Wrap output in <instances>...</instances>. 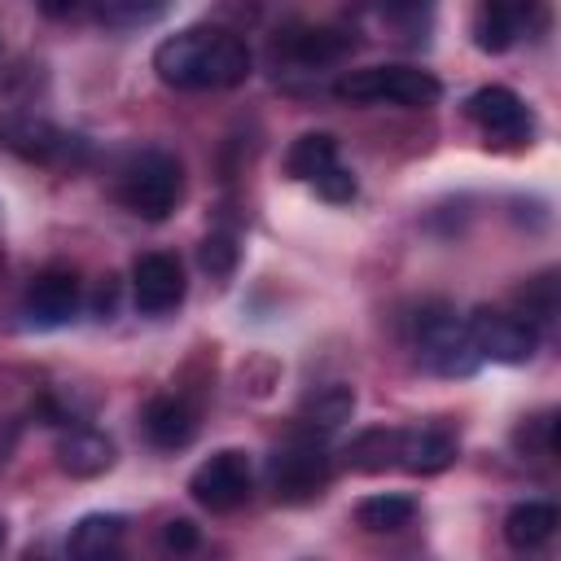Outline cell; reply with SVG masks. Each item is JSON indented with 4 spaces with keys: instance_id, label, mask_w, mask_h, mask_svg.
Masks as SVG:
<instances>
[{
    "instance_id": "cell-1",
    "label": "cell",
    "mask_w": 561,
    "mask_h": 561,
    "mask_svg": "<svg viewBox=\"0 0 561 561\" xmlns=\"http://www.w3.org/2000/svg\"><path fill=\"white\" fill-rule=\"evenodd\" d=\"M153 70L180 92H228L250 79L254 57L245 39L224 26H184L153 48Z\"/></svg>"
},
{
    "instance_id": "cell-2",
    "label": "cell",
    "mask_w": 561,
    "mask_h": 561,
    "mask_svg": "<svg viewBox=\"0 0 561 561\" xmlns=\"http://www.w3.org/2000/svg\"><path fill=\"white\" fill-rule=\"evenodd\" d=\"M408 346L416 364L430 368L434 377H469L482 364L469 320L456 316L447 302H421L408 316Z\"/></svg>"
},
{
    "instance_id": "cell-3",
    "label": "cell",
    "mask_w": 561,
    "mask_h": 561,
    "mask_svg": "<svg viewBox=\"0 0 561 561\" xmlns=\"http://www.w3.org/2000/svg\"><path fill=\"white\" fill-rule=\"evenodd\" d=\"M333 96L351 101V105H403V110H430L443 101V83L438 75L421 70V66H359V70H342L333 79Z\"/></svg>"
},
{
    "instance_id": "cell-4",
    "label": "cell",
    "mask_w": 561,
    "mask_h": 561,
    "mask_svg": "<svg viewBox=\"0 0 561 561\" xmlns=\"http://www.w3.org/2000/svg\"><path fill=\"white\" fill-rule=\"evenodd\" d=\"M114 197L145 224H162L184 197V167L167 149H140L123 162Z\"/></svg>"
},
{
    "instance_id": "cell-5",
    "label": "cell",
    "mask_w": 561,
    "mask_h": 561,
    "mask_svg": "<svg viewBox=\"0 0 561 561\" xmlns=\"http://www.w3.org/2000/svg\"><path fill=\"white\" fill-rule=\"evenodd\" d=\"M329 478H333V456L311 430H298L267 456V486L276 504H311L324 495Z\"/></svg>"
},
{
    "instance_id": "cell-6",
    "label": "cell",
    "mask_w": 561,
    "mask_h": 561,
    "mask_svg": "<svg viewBox=\"0 0 561 561\" xmlns=\"http://www.w3.org/2000/svg\"><path fill=\"white\" fill-rule=\"evenodd\" d=\"M469 320V333H473V346L482 359L491 364H508V368H522L539 355V329L522 316V311H504V307H478Z\"/></svg>"
},
{
    "instance_id": "cell-7",
    "label": "cell",
    "mask_w": 561,
    "mask_h": 561,
    "mask_svg": "<svg viewBox=\"0 0 561 561\" xmlns=\"http://www.w3.org/2000/svg\"><path fill=\"white\" fill-rule=\"evenodd\" d=\"M0 145L26 162H39V167H70L83 158L79 136H70L66 127H57L39 114H22V110L0 114Z\"/></svg>"
},
{
    "instance_id": "cell-8",
    "label": "cell",
    "mask_w": 561,
    "mask_h": 561,
    "mask_svg": "<svg viewBox=\"0 0 561 561\" xmlns=\"http://www.w3.org/2000/svg\"><path fill=\"white\" fill-rule=\"evenodd\" d=\"M254 491V465L241 447H224L188 473V495L210 513H232Z\"/></svg>"
},
{
    "instance_id": "cell-9",
    "label": "cell",
    "mask_w": 561,
    "mask_h": 561,
    "mask_svg": "<svg viewBox=\"0 0 561 561\" xmlns=\"http://www.w3.org/2000/svg\"><path fill=\"white\" fill-rule=\"evenodd\" d=\"M465 114L486 140H500V145H522L535 136V110L504 83H486V88L469 92Z\"/></svg>"
},
{
    "instance_id": "cell-10",
    "label": "cell",
    "mask_w": 561,
    "mask_h": 561,
    "mask_svg": "<svg viewBox=\"0 0 561 561\" xmlns=\"http://www.w3.org/2000/svg\"><path fill=\"white\" fill-rule=\"evenodd\" d=\"M79 302H83V289H79L75 267L48 263L26 280L22 316H26L31 329H61V324H70L79 316Z\"/></svg>"
},
{
    "instance_id": "cell-11",
    "label": "cell",
    "mask_w": 561,
    "mask_h": 561,
    "mask_svg": "<svg viewBox=\"0 0 561 561\" xmlns=\"http://www.w3.org/2000/svg\"><path fill=\"white\" fill-rule=\"evenodd\" d=\"M543 0H478L473 9V44L482 53H508L517 39L543 31Z\"/></svg>"
},
{
    "instance_id": "cell-12",
    "label": "cell",
    "mask_w": 561,
    "mask_h": 561,
    "mask_svg": "<svg viewBox=\"0 0 561 561\" xmlns=\"http://www.w3.org/2000/svg\"><path fill=\"white\" fill-rule=\"evenodd\" d=\"M184 263L171 254V250H149L131 263V302L145 311V316H162V311H175L184 302Z\"/></svg>"
},
{
    "instance_id": "cell-13",
    "label": "cell",
    "mask_w": 561,
    "mask_h": 561,
    "mask_svg": "<svg viewBox=\"0 0 561 561\" xmlns=\"http://www.w3.org/2000/svg\"><path fill=\"white\" fill-rule=\"evenodd\" d=\"M197 403L184 390H162L140 408V430L158 451H184L197 438Z\"/></svg>"
},
{
    "instance_id": "cell-14",
    "label": "cell",
    "mask_w": 561,
    "mask_h": 561,
    "mask_svg": "<svg viewBox=\"0 0 561 561\" xmlns=\"http://www.w3.org/2000/svg\"><path fill=\"white\" fill-rule=\"evenodd\" d=\"M456 460V434H447L443 425H412L399 430V451H394V469L412 473V478H430L443 473Z\"/></svg>"
},
{
    "instance_id": "cell-15",
    "label": "cell",
    "mask_w": 561,
    "mask_h": 561,
    "mask_svg": "<svg viewBox=\"0 0 561 561\" xmlns=\"http://www.w3.org/2000/svg\"><path fill=\"white\" fill-rule=\"evenodd\" d=\"M351 53V35L342 31H329V26H294L285 31V39L276 44V61L285 57L289 66L298 70H320V66H333Z\"/></svg>"
},
{
    "instance_id": "cell-16",
    "label": "cell",
    "mask_w": 561,
    "mask_h": 561,
    "mask_svg": "<svg viewBox=\"0 0 561 561\" xmlns=\"http://www.w3.org/2000/svg\"><path fill=\"white\" fill-rule=\"evenodd\" d=\"M114 465V443L92 425H70L57 438V469L70 478H101Z\"/></svg>"
},
{
    "instance_id": "cell-17",
    "label": "cell",
    "mask_w": 561,
    "mask_h": 561,
    "mask_svg": "<svg viewBox=\"0 0 561 561\" xmlns=\"http://www.w3.org/2000/svg\"><path fill=\"white\" fill-rule=\"evenodd\" d=\"M557 526H561V513L552 500H522L504 517V543L513 552H535L557 535Z\"/></svg>"
},
{
    "instance_id": "cell-18",
    "label": "cell",
    "mask_w": 561,
    "mask_h": 561,
    "mask_svg": "<svg viewBox=\"0 0 561 561\" xmlns=\"http://www.w3.org/2000/svg\"><path fill=\"white\" fill-rule=\"evenodd\" d=\"M123 526H127L123 513H83L66 535V552L79 557V561L110 557L118 548V539H123Z\"/></svg>"
},
{
    "instance_id": "cell-19",
    "label": "cell",
    "mask_w": 561,
    "mask_h": 561,
    "mask_svg": "<svg viewBox=\"0 0 561 561\" xmlns=\"http://www.w3.org/2000/svg\"><path fill=\"white\" fill-rule=\"evenodd\" d=\"M394 451H399V430L368 425L342 447V465L355 473H386V469H394Z\"/></svg>"
},
{
    "instance_id": "cell-20",
    "label": "cell",
    "mask_w": 561,
    "mask_h": 561,
    "mask_svg": "<svg viewBox=\"0 0 561 561\" xmlns=\"http://www.w3.org/2000/svg\"><path fill=\"white\" fill-rule=\"evenodd\" d=\"M351 412H355V390H351L346 381H329V386H320L316 394L302 399L298 421H302V430H311V434H329V430L346 425Z\"/></svg>"
},
{
    "instance_id": "cell-21",
    "label": "cell",
    "mask_w": 561,
    "mask_h": 561,
    "mask_svg": "<svg viewBox=\"0 0 561 561\" xmlns=\"http://www.w3.org/2000/svg\"><path fill=\"white\" fill-rule=\"evenodd\" d=\"M355 522L368 530V535H394V530H408L416 522V500L403 495V491H377V495H364L355 504Z\"/></svg>"
},
{
    "instance_id": "cell-22",
    "label": "cell",
    "mask_w": 561,
    "mask_h": 561,
    "mask_svg": "<svg viewBox=\"0 0 561 561\" xmlns=\"http://www.w3.org/2000/svg\"><path fill=\"white\" fill-rule=\"evenodd\" d=\"M337 162V140L329 131H302L289 149H285V171L302 184H311L320 171H329Z\"/></svg>"
},
{
    "instance_id": "cell-23",
    "label": "cell",
    "mask_w": 561,
    "mask_h": 561,
    "mask_svg": "<svg viewBox=\"0 0 561 561\" xmlns=\"http://www.w3.org/2000/svg\"><path fill=\"white\" fill-rule=\"evenodd\" d=\"M373 4H377L381 22L394 35H403L408 44H421L434 26V0H373Z\"/></svg>"
},
{
    "instance_id": "cell-24",
    "label": "cell",
    "mask_w": 561,
    "mask_h": 561,
    "mask_svg": "<svg viewBox=\"0 0 561 561\" xmlns=\"http://www.w3.org/2000/svg\"><path fill=\"white\" fill-rule=\"evenodd\" d=\"M517 311L539 329L557 320V272H539L535 280H526L517 289Z\"/></svg>"
},
{
    "instance_id": "cell-25",
    "label": "cell",
    "mask_w": 561,
    "mask_h": 561,
    "mask_svg": "<svg viewBox=\"0 0 561 561\" xmlns=\"http://www.w3.org/2000/svg\"><path fill=\"white\" fill-rule=\"evenodd\" d=\"M513 443H517V451H522V456H535V460L557 456V416H552V412H543V416H535V421L517 425Z\"/></svg>"
},
{
    "instance_id": "cell-26",
    "label": "cell",
    "mask_w": 561,
    "mask_h": 561,
    "mask_svg": "<svg viewBox=\"0 0 561 561\" xmlns=\"http://www.w3.org/2000/svg\"><path fill=\"white\" fill-rule=\"evenodd\" d=\"M197 263H202V272H210V276H228V272L237 267V241H232L228 232H210V237L197 245Z\"/></svg>"
},
{
    "instance_id": "cell-27",
    "label": "cell",
    "mask_w": 561,
    "mask_h": 561,
    "mask_svg": "<svg viewBox=\"0 0 561 561\" xmlns=\"http://www.w3.org/2000/svg\"><path fill=\"white\" fill-rule=\"evenodd\" d=\"M311 188H316V193H320L324 202H337V206H342V202H351V197L359 193V184H355V175H351V171H346L342 162H333L329 171H320V175L311 180Z\"/></svg>"
},
{
    "instance_id": "cell-28",
    "label": "cell",
    "mask_w": 561,
    "mask_h": 561,
    "mask_svg": "<svg viewBox=\"0 0 561 561\" xmlns=\"http://www.w3.org/2000/svg\"><path fill=\"white\" fill-rule=\"evenodd\" d=\"M202 543V530L188 522V517H171L167 526H162V548H171V552H193Z\"/></svg>"
},
{
    "instance_id": "cell-29",
    "label": "cell",
    "mask_w": 561,
    "mask_h": 561,
    "mask_svg": "<svg viewBox=\"0 0 561 561\" xmlns=\"http://www.w3.org/2000/svg\"><path fill=\"white\" fill-rule=\"evenodd\" d=\"M75 4H79V0H35V9H39L44 18H70Z\"/></svg>"
},
{
    "instance_id": "cell-30",
    "label": "cell",
    "mask_w": 561,
    "mask_h": 561,
    "mask_svg": "<svg viewBox=\"0 0 561 561\" xmlns=\"http://www.w3.org/2000/svg\"><path fill=\"white\" fill-rule=\"evenodd\" d=\"M0 543H4V522H0Z\"/></svg>"
}]
</instances>
